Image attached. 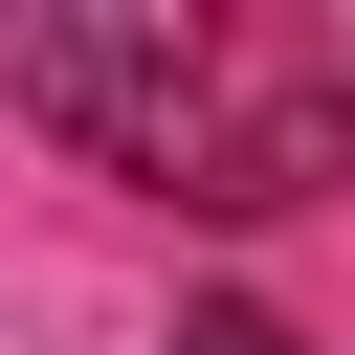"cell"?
Returning a JSON list of instances; mask_svg holds the SVG:
<instances>
[{"instance_id":"6da1fadb","label":"cell","mask_w":355,"mask_h":355,"mask_svg":"<svg viewBox=\"0 0 355 355\" xmlns=\"http://www.w3.org/2000/svg\"><path fill=\"white\" fill-rule=\"evenodd\" d=\"M178 355H311L288 311H178Z\"/></svg>"}]
</instances>
